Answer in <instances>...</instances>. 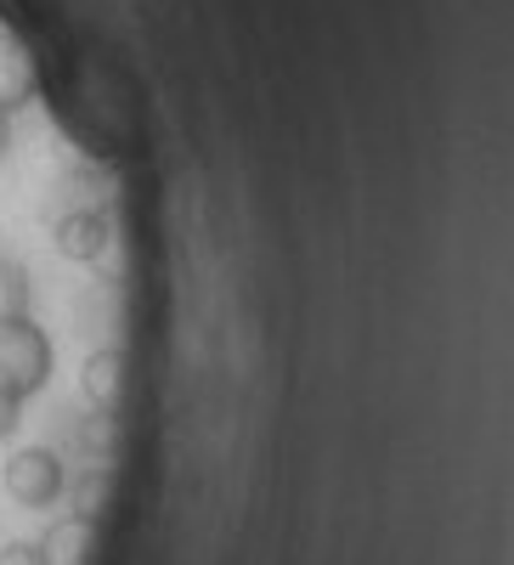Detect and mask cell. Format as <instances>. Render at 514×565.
<instances>
[{"instance_id":"obj_1","label":"cell","mask_w":514,"mask_h":565,"mask_svg":"<svg viewBox=\"0 0 514 565\" xmlns=\"http://www.w3.org/2000/svg\"><path fill=\"white\" fill-rule=\"evenodd\" d=\"M52 334L29 317V311H0V396L7 402H29L52 385Z\"/></svg>"},{"instance_id":"obj_2","label":"cell","mask_w":514,"mask_h":565,"mask_svg":"<svg viewBox=\"0 0 514 565\" xmlns=\"http://www.w3.org/2000/svg\"><path fill=\"white\" fill-rule=\"evenodd\" d=\"M0 487H7L18 509H52L68 492V463L57 447H18L7 469H0Z\"/></svg>"},{"instance_id":"obj_3","label":"cell","mask_w":514,"mask_h":565,"mask_svg":"<svg viewBox=\"0 0 514 565\" xmlns=\"http://www.w3.org/2000/svg\"><path fill=\"white\" fill-rule=\"evenodd\" d=\"M52 244L63 260H79V266H108L114 255V221L108 210L97 204H79V210H63L57 226H52Z\"/></svg>"},{"instance_id":"obj_4","label":"cell","mask_w":514,"mask_h":565,"mask_svg":"<svg viewBox=\"0 0 514 565\" xmlns=\"http://www.w3.org/2000/svg\"><path fill=\"white\" fill-rule=\"evenodd\" d=\"M79 396L90 413H103L114 418L119 402H125V351L119 345H103V351H90L85 367H79Z\"/></svg>"},{"instance_id":"obj_5","label":"cell","mask_w":514,"mask_h":565,"mask_svg":"<svg viewBox=\"0 0 514 565\" xmlns=\"http://www.w3.org/2000/svg\"><path fill=\"white\" fill-rule=\"evenodd\" d=\"M34 90H40V68H34V57H29V45H23L12 29H0V114L29 108Z\"/></svg>"},{"instance_id":"obj_6","label":"cell","mask_w":514,"mask_h":565,"mask_svg":"<svg viewBox=\"0 0 514 565\" xmlns=\"http://www.w3.org/2000/svg\"><path fill=\"white\" fill-rule=\"evenodd\" d=\"M90 548H97V521H79V514H68L40 537L45 565H90Z\"/></svg>"},{"instance_id":"obj_7","label":"cell","mask_w":514,"mask_h":565,"mask_svg":"<svg viewBox=\"0 0 514 565\" xmlns=\"http://www.w3.org/2000/svg\"><path fill=\"white\" fill-rule=\"evenodd\" d=\"M63 498L74 503L79 521H97V514L108 509V463H85L79 476L68 481V492H63Z\"/></svg>"},{"instance_id":"obj_8","label":"cell","mask_w":514,"mask_h":565,"mask_svg":"<svg viewBox=\"0 0 514 565\" xmlns=\"http://www.w3.org/2000/svg\"><path fill=\"white\" fill-rule=\"evenodd\" d=\"M0 565H45V554H40V543H7V548H0Z\"/></svg>"},{"instance_id":"obj_9","label":"cell","mask_w":514,"mask_h":565,"mask_svg":"<svg viewBox=\"0 0 514 565\" xmlns=\"http://www.w3.org/2000/svg\"><path fill=\"white\" fill-rule=\"evenodd\" d=\"M18 424H23V402H7V396H0V441H12Z\"/></svg>"},{"instance_id":"obj_10","label":"cell","mask_w":514,"mask_h":565,"mask_svg":"<svg viewBox=\"0 0 514 565\" xmlns=\"http://www.w3.org/2000/svg\"><path fill=\"white\" fill-rule=\"evenodd\" d=\"M12 153V114H0V159Z\"/></svg>"}]
</instances>
